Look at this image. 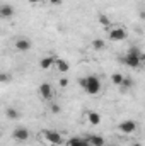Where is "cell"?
Instances as JSON below:
<instances>
[{"instance_id": "6da1fadb", "label": "cell", "mask_w": 145, "mask_h": 146, "mask_svg": "<svg viewBox=\"0 0 145 146\" xmlns=\"http://www.w3.org/2000/svg\"><path fill=\"white\" fill-rule=\"evenodd\" d=\"M79 85L89 94V95H97L101 90H103V83L101 80L96 76V75H89V76H84L79 80Z\"/></svg>"}, {"instance_id": "7a4b0ae2", "label": "cell", "mask_w": 145, "mask_h": 146, "mask_svg": "<svg viewBox=\"0 0 145 146\" xmlns=\"http://www.w3.org/2000/svg\"><path fill=\"white\" fill-rule=\"evenodd\" d=\"M144 53L138 49V48H130L128 49V53L125 54V58H123V63L126 65V66H130V68H138L140 65H142V61H144Z\"/></svg>"}, {"instance_id": "3957f363", "label": "cell", "mask_w": 145, "mask_h": 146, "mask_svg": "<svg viewBox=\"0 0 145 146\" xmlns=\"http://www.w3.org/2000/svg\"><path fill=\"white\" fill-rule=\"evenodd\" d=\"M108 37H109V41L119 42V41H125V39L128 37V31H126L123 26H109L108 27Z\"/></svg>"}, {"instance_id": "277c9868", "label": "cell", "mask_w": 145, "mask_h": 146, "mask_svg": "<svg viewBox=\"0 0 145 146\" xmlns=\"http://www.w3.org/2000/svg\"><path fill=\"white\" fill-rule=\"evenodd\" d=\"M41 136L44 138L46 143H50L51 146H60L63 145V136L58 133V131H53V129H44L41 133Z\"/></svg>"}, {"instance_id": "5b68a950", "label": "cell", "mask_w": 145, "mask_h": 146, "mask_svg": "<svg viewBox=\"0 0 145 146\" xmlns=\"http://www.w3.org/2000/svg\"><path fill=\"white\" fill-rule=\"evenodd\" d=\"M29 136H31V133H29V129H28L26 126H17V127L12 131V138H14V141H17V143H26V141L29 139Z\"/></svg>"}, {"instance_id": "8992f818", "label": "cell", "mask_w": 145, "mask_h": 146, "mask_svg": "<svg viewBox=\"0 0 145 146\" xmlns=\"http://www.w3.org/2000/svg\"><path fill=\"white\" fill-rule=\"evenodd\" d=\"M137 127H138L137 121H132V119H126V121H123V122L118 124V131L121 134H133L137 131Z\"/></svg>"}, {"instance_id": "52a82bcc", "label": "cell", "mask_w": 145, "mask_h": 146, "mask_svg": "<svg viewBox=\"0 0 145 146\" xmlns=\"http://www.w3.org/2000/svg\"><path fill=\"white\" fill-rule=\"evenodd\" d=\"M39 95H41V99H44L48 102L53 100V88H51V85L48 82H43L39 85Z\"/></svg>"}, {"instance_id": "ba28073f", "label": "cell", "mask_w": 145, "mask_h": 146, "mask_svg": "<svg viewBox=\"0 0 145 146\" xmlns=\"http://www.w3.org/2000/svg\"><path fill=\"white\" fill-rule=\"evenodd\" d=\"M15 14V9L10 5V3H2L0 5V19L7 21V19H12Z\"/></svg>"}, {"instance_id": "9c48e42d", "label": "cell", "mask_w": 145, "mask_h": 146, "mask_svg": "<svg viewBox=\"0 0 145 146\" xmlns=\"http://www.w3.org/2000/svg\"><path fill=\"white\" fill-rule=\"evenodd\" d=\"M31 41L28 39V37H19L15 42H14V48H15V51H21V53H24V51H29L31 49Z\"/></svg>"}, {"instance_id": "30bf717a", "label": "cell", "mask_w": 145, "mask_h": 146, "mask_svg": "<svg viewBox=\"0 0 145 146\" xmlns=\"http://www.w3.org/2000/svg\"><path fill=\"white\" fill-rule=\"evenodd\" d=\"M85 141H87L89 146H104L106 145V139H104L101 134H89V136L85 138Z\"/></svg>"}, {"instance_id": "8fae6325", "label": "cell", "mask_w": 145, "mask_h": 146, "mask_svg": "<svg viewBox=\"0 0 145 146\" xmlns=\"http://www.w3.org/2000/svg\"><path fill=\"white\" fill-rule=\"evenodd\" d=\"M39 66L41 70H51L55 66V56H44L39 60Z\"/></svg>"}, {"instance_id": "7c38bea8", "label": "cell", "mask_w": 145, "mask_h": 146, "mask_svg": "<svg viewBox=\"0 0 145 146\" xmlns=\"http://www.w3.org/2000/svg\"><path fill=\"white\" fill-rule=\"evenodd\" d=\"M55 68L60 73H67L70 70V65L67 60H62V58H55Z\"/></svg>"}, {"instance_id": "4fadbf2b", "label": "cell", "mask_w": 145, "mask_h": 146, "mask_svg": "<svg viewBox=\"0 0 145 146\" xmlns=\"http://www.w3.org/2000/svg\"><path fill=\"white\" fill-rule=\"evenodd\" d=\"M87 121H89L91 126H99V124H101V115H99V112L89 110V112H87Z\"/></svg>"}, {"instance_id": "5bb4252c", "label": "cell", "mask_w": 145, "mask_h": 146, "mask_svg": "<svg viewBox=\"0 0 145 146\" xmlns=\"http://www.w3.org/2000/svg\"><path fill=\"white\" fill-rule=\"evenodd\" d=\"M67 146H89L85 138H79V136H73L67 141Z\"/></svg>"}, {"instance_id": "9a60e30c", "label": "cell", "mask_w": 145, "mask_h": 146, "mask_svg": "<svg viewBox=\"0 0 145 146\" xmlns=\"http://www.w3.org/2000/svg\"><path fill=\"white\" fill-rule=\"evenodd\" d=\"M91 46H92V49H96V51H103V49L106 48V42H104V39H94V41L91 42Z\"/></svg>"}, {"instance_id": "2e32d148", "label": "cell", "mask_w": 145, "mask_h": 146, "mask_svg": "<svg viewBox=\"0 0 145 146\" xmlns=\"http://www.w3.org/2000/svg\"><path fill=\"white\" fill-rule=\"evenodd\" d=\"M5 115H7V119H19V110L15 109V107H7L5 109Z\"/></svg>"}, {"instance_id": "e0dca14e", "label": "cell", "mask_w": 145, "mask_h": 146, "mask_svg": "<svg viewBox=\"0 0 145 146\" xmlns=\"http://www.w3.org/2000/svg\"><path fill=\"white\" fill-rule=\"evenodd\" d=\"M123 75L121 73H113L111 75V83L114 85V87H121V82H123Z\"/></svg>"}, {"instance_id": "ac0fdd59", "label": "cell", "mask_w": 145, "mask_h": 146, "mask_svg": "<svg viewBox=\"0 0 145 146\" xmlns=\"http://www.w3.org/2000/svg\"><path fill=\"white\" fill-rule=\"evenodd\" d=\"M12 82V75L10 73H7V72H0V83H10Z\"/></svg>"}, {"instance_id": "d6986e66", "label": "cell", "mask_w": 145, "mask_h": 146, "mask_svg": "<svg viewBox=\"0 0 145 146\" xmlns=\"http://www.w3.org/2000/svg\"><path fill=\"white\" fill-rule=\"evenodd\" d=\"M99 24L104 26V27H109L111 26V21H109L108 15H99Z\"/></svg>"}, {"instance_id": "ffe728a7", "label": "cell", "mask_w": 145, "mask_h": 146, "mask_svg": "<svg viewBox=\"0 0 145 146\" xmlns=\"http://www.w3.org/2000/svg\"><path fill=\"white\" fill-rule=\"evenodd\" d=\"M121 87H123V88H130V87H133V80L125 76V78H123V82H121Z\"/></svg>"}, {"instance_id": "44dd1931", "label": "cell", "mask_w": 145, "mask_h": 146, "mask_svg": "<svg viewBox=\"0 0 145 146\" xmlns=\"http://www.w3.org/2000/svg\"><path fill=\"white\" fill-rule=\"evenodd\" d=\"M50 110H51L53 114H60V106L55 104V102H50Z\"/></svg>"}, {"instance_id": "7402d4cb", "label": "cell", "mask_w": 145, "mask_h": 146, "mask_svg": "<svg viewBox=\"0 0 145 146\" xmlns=\"http://www.w3.org/2000/svg\"><path fill=\"white\" fill-rule=\"evenodd\" d=\"M60 87H62V88L68 87V80H67V78H62V80H60Z\"/></svg>"}, {"instance_id": "603a6c76", "label": "cell", "mask_w": 145, "mask_h": 146, "mask_svg": "<svg viewBox=\"0 0 145 146\" xmlns=\"http://www.w3.org/2000/svg\"><path fill=\"white\" fill-rule=\"evenodd\" d=\"M44 0H28V3H31V5H39V3H43Z\"/></svg>"}, {"instance_id": "cb8c5ba5", "label": "cell", "mask_w": 145, "mask_h": 146, "mask_svg": "<svg viewBox=\"0 0 145 146\" xmlns=\"http://www.w3.org/2000/svg\"><path fill=\"white\" fill-rule=\"evenodd\" d=\"M50 3H51V5H60L62 0H50Z\"/></svg>"}, {"instance_id": "d4e9b609", "label": "cell", "mask_w": 145, "mask_h": 146, "mask_svg": "<svg viewBox=\"0 0 145 146\" xmlns=\"http://www.w3.org/2000/svg\"><path fill=\"white\" fill-rule=\"evenodd\" d=\"M133 146H142V145H140V143H135V145H133Z\"/></svg>"}, {"instance_id": "484cf974", "label": "cell", "mask_w": 145, "mask_h": 146, "mask_svg": "<svg viewBox=\"0 0 145 146\" xmlns=\"http://www.w3.org/2000/svg\"><path fill=\"white\" fill-rule=\"evenodd\" d=\"M0 136H2V133H0Z\"/></svg>"}]
</instances>
